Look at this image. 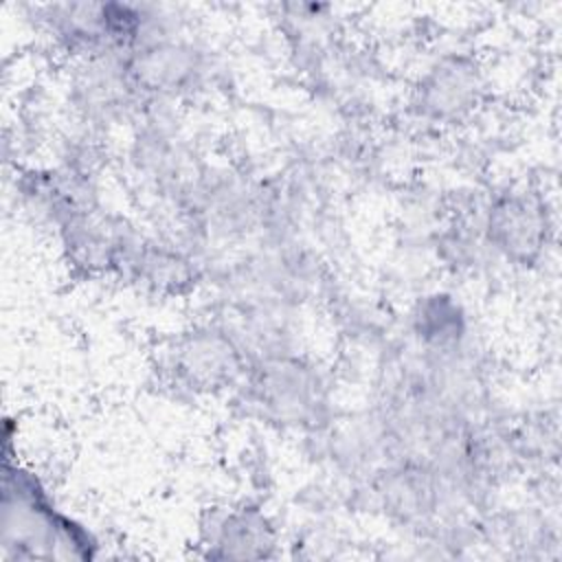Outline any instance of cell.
I'll use <instances>...</instances> for the list:
<instances>
[{"mask_svg": "<svg viewBox=\"0 0 562 562\" xmlns=\"http://www.w3.org/2000/svg\"><path fill=\"white\" fill-rule=\"evenodd\" d=\"M483 231L487 241L507 259L531 261L547 244V209L531 191H505L490 202Z\"/></svg>", "mask_w": 562, "mask_h": 562, "instance_id": "obj_1", "label": "cell"}, {"mask_svg": "<svg viewBox=\"0 0 562 562\" xmlns=\"http://www.w3.org/2000/svg\"><path fill=\"white\" fill-rule=\"evenodd\" d=\"M171 367L187 386L213 391L231 384L241 373V356L228 334L202 327L176 342Z\"/></svg>", "mask_w": 562, "mask_h": 562, "instance_id": "obj_2", "label": "cell"}, {"mask_svg": "<svg viewBox=\"0 0 562 562\" xmlns=\"http://www.w3.org/2000/svg\"><path fill=\"white\" fill-rule=\"evenodd\" d=\"M481 77L465 57L437 61L417 86V110L439 123H454L479 101Z\"/></svg>", "mask_w": 562, "mask_h": 562, "instance_id": "obj_3", "label": "cell"}, {"mask_svg": "<svg viewBox=\"0 0 562 562\" xmlns=\"http://www.w3.org/2000/svg\"><path fill=\"white\" fill-rule=\"evenodd\" d=\"M255 386L259 402L283 422H303L318 400L316 380L307 373V367L288 360L268 362Z\"/></svg>", "mask_w": 562, "mask_h": 562, "instance_id": "obj_4", "label": "cell"}, {"mask_svg": "<svg viewBox=\"0 0 562 562\" xmlns=\"http://www.w3.org/2000/svg\"><path fill=\"white\" fill-rule=\"evenodd\" d=\"M211 544L217 558H268L274 547L272 525L257 509H235L215 522Z\"/></svg>", "mask_w": 562, "mask_h": 562, "instance_id": "obj_5", "label": "cell"}, {"mask_svg": "<svg viewBox=\"0 0 562 562\" xmlns=\"http://www.w3.org/2000/svg\"><path fill=\"white\" fill-rule=\"evenodd\" d=\"M415 329L426 345L435 347L437 351H450L461 342L465 325L459 305L450 301V296L435 294L419 303L415 314Z\"/></svg>", "mask_w": 562, "mask_h": 562, "instance_id": "obj_6", "label": "cell"}]
</instances>
